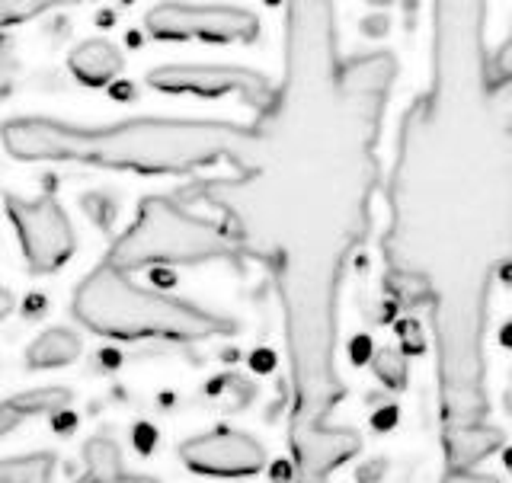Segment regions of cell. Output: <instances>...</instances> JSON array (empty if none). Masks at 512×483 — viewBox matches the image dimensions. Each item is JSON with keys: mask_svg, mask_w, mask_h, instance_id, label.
<instances>
[{"mask_svg": "<svg viewBox=\"0 0 512 483\" xmlns=\"http://www.w3.org/2000/svg\"><path fill=\"white\" fill-rule=\"evenodd\" d=\"M0 138L16 160H61L135 173H192L218 160L244 164L260 151V132L253 128L196 119H128L84 128L23 116L0 128Z\"/></svg>", "mask_w": 512, "mask_h": 483, "instance_id": "6da1fadb", "label": "cell"}, {"mask_svg": "<svg viewBox=\"0 0 512 483\" xmlns=\"http://www.w3.org/2000/svg\"><path fill=\"white\" fill-rule=\"evenodd\" d=\"M74 317L87 330L112 340H173L199 343L234 333V320L196 308L154 288H141L128 272L100 263L74 292Z\"/></svg>", "mask_w": 512, "mask_h": 483, "instance_id": "7a4b0ae2", "label": "cell"}, {"mask_svg": "<svg viewBox=\"0 0 512 483\" xmlns=\"http://www.w3.org/2000/svg\"><path fill=\"white\" fill-rule=\"evenodd\" d=\"M234 253L237 247L218 224L189 215L186 208L164 196H144L132 228L112 244L103 263L119 272H135L148 266H196L234 260Z\"/></svg>", "mask_w": 512, "mask_h": 483, "instance_id": "3957f363", "label": "cell"}, {"mask_svg": "<svg viewBox=\"0 0 512 483\" xmlns=\"http://www.w3.org/2000/svg\"><path fill=\"white\" fill-rule=\"evenodd\" d=\"M144 29L160 42H253L260 36V20L244 7L228 4H157L144 13Z\"/></svg>", "mask_w": 512, "mask_h": 483, "instance_id": "277c9868", "label": "cell"}, {"mask_svg": "<svg viewBox=\"0 0 512 483\" xmlns=\"http://www.w3.org/2000/svg\"><path fill=\"white\" fill-rule=\"evenodd\" d=\"M4 205L32 272H58L71 260L77 250V234L71 228V218L52 196L23 199L4 192Z\"/></svg>", "mask_w": 512, "mask_h": 483, "instance_id": "5b68a950", "label": "cell"}, {"mask_svg": "<svg viewBox=\"0 0 512 483\" xmlns=\"http://www.w3.org/2000/svg\"><path fill=\"white\" fill-rule=\"evenodd\" d=\"M148 87L157 93H192L205 100L237 93L253 109H269L276 87L260 71L237 64H160L148 71Z\"/></svg>", "mask_w": 512, "mask_h": 483, "instance_id": "8992f818", "label": "cell"}, {"mask_svg": "<svg viewBox=\"0 0 512 483\" xmlns=\"http://www.w3.org/2000/svg\"><path fill=\"white\" fill-rule=\"evenodd\" d=\"M180 458L189 471L208 477H253L263 471L266 448L247 432L218 429L192 436L180 445Z\"/></svg>", "mask_w": 512, "mask_h": 483, "instance_id": "52a82bcc", "label": "cell"}, {"mask_svg": "<svg viewBox=\"0 0 512 483\" xmlns=\"http://www.w3.org/2000/svg\"><path fill=\"white\" fill-rule=\"evenodd\" d=\"M68 68L71 74L87 87H109L116 84V77L125 68L122 52L106 39H87L80 42L74 52L68 55Z\"/></svg>", "mask_w": 512, "mask_h": 483, "instance_id": "ba28073f", "label": "cell"}, {"mask_svg": "<svg viewBox=\"0 0 512 483\" xmlns=\"http://www.w3.org/2000/svg\"><path fill=\"white\" fill-rule=\"evenodd\" d=\"M500 445H503V432L496 426L477 423V420L448 426V436H445L448 464L458 468V471H471L477 461H484L487 455H493Z\"/></svg>", "mask_w": 512, "mask_h": 483, "instance_id": "9c48e42d", "label": "cell"}, {"mask_svg": "<svg viewBox=\"0 0 512 483\" xmlns=\"http://www.w3.org/2000/svg\"><path fill=\"white\" fill-rule=\"evenodd\" d=\"M84 458H87V474L80 477L77 483H157L154 477H144V474H128L122 468V452L119 445L106 439V436H96L84 445Z\"/></svg>", "mask_w": 512, "mask_h": 483, "instance_id": "30bf717a", "label": "cell"}, {"mask_svg": "<svg viewBox=\"0 0 512 483\" xmlns=\"http://www.w3.org/2000/svg\"><path fill=\"white\" fill-rule=\"evenodd\" d=\"M77 356H80V336L64 327H55V330L39 333L36 340L29 343L26 365L36 368V372H45V368L71 365V362H77Z\"/></svg>", "mask_w": 512, "mask_h": 483, "instance_id": "8fae6325", "label": "cell"}, {"mask_svg": "<svg viewBox=\"0 0 512 483\" xmlns=\"http://www.w3.org/2000/svg\"><path fill=\"white\" fill-rule=\"evenodd\" d=\"M55 471L52 455H23L0 461V483H48Z\"/></svg>", "mask_w": 512, "mask_h": 483, "instance_id": "7c38bea8", "label": "cell"}, {"mask_svg": "<svg viewBox=\"0 0 512 483\" xmlns=\"http://www.w3.org/2000/svg\"><path fill=\"white\" fill-rule=\"evenodd\" d=\"M71 4H90V0H0V26L26 23L39 13L71 7Z\"/></svg>", "mask_w": 512, "mask_h": 483, "instance_id": "4fadbf2b", "label": "cell"}, {"mask_svg": "<svg viewBox=\"0 0 512 483\" xmlns=\"http://www.w3.org/2000/svg\"><path fill=\"white\" fill-rule=\"evenodd\" d=\"M10 404L20 410L23 416L32 413H58L71 404V391L68 388H39V391H26V394H16Z\"/></svg>", "mask_w": 512, "mask_h": 483, "instance_id": "5bb4252c", "label": "cell"}, {"mask_svg": "<svg viewBox=\"0 0 512 483\" xmlns=\"http://www.w3.org/2000/svg\"><path fill=\"white\" fill-rule=\"evenodd\" d=\"M372 368H375V375L388 384V388H404V381H407V356L400 349L394 346H381L375 349V356H372Z\"/></svg>", "mask_w": 512, "mask_h": 483, "instance_id": "9a60e30c", "label": "cell"}, {"mask_svg": "<svg viewBox=\"0 0 512 483\" xmlns=\"http://www.w3.org/2000/svg\"><path fill=\"white\" fill-rule=\"evenodd\" d=\"M442 483H500L493 474H477L474 468L471 471H458V468H448Z\"/></svg>", "mask_w": 512, "mask_h": 483, "instance_id": "2e32d148", "label": "cell"}, {"mask_svg": "<svg viewBox=\"0 0 512 483\" xmlns=\"http://www.w3.org/2000/svg\"><path fill=\"white\" fill-rule=\"evenodd\" d=\"M20 420H23V413L16 410L10 400H4L0 404V436H7V432H13L16 426H20Z\"/></svg>", "mask_w": 512, "mask_h": 483, "instance_id": "e0dca14e", "label": "cell"}, {"mask_svg": "<svg viewBox=\"0 0 512 483\" xmlns=\"http://www.w3.org/2000/svg\"><path fill=\"white\" fill-rule=\"evenodd\" d=\"M362 32H365V36L378 39V36H384V32H388V20H384V16H372V20H365Z\"/></svg>", "mask_w": 512, "mask_h": 483, "instance_id": "ac0fdd59", "label": "cell"}, {"mask_svg": "<svg viewBox=\"0 0 512 483\" xmlns=\"http://www.w3.org/2000/svg\"><path fill=\"white\" fill-rule=\"evenodd\" d=\"M13 292L10 288H0V320H7L10 317V311H13Z\"/></svg>", "mask_w": 512, "mask_h": 483, "instance_id": "d6986e66", "label": "cell"}, {"mask_svg": "<svg viewBox=\"0 0 512 483\" xmlns=\"http://www.w3.org/2000/svg\"><path fill=\"white\" fill-rule=\"evenodd\" d=\"M112 96H116V100H132L135 87L132 84H112Z\"/></svg>", "mask_w": 512, "mask_h": 483, "instance_id": "ffe728a7", "label": "cell"}, {"mask_svg": "<svg viewBox=\"0 0 512 483\" xmlns=\"http://www.w3.org/2000/svg\"><path fill=\"white\" fill-rule=\"evenodd\" d=\"M368 4H375V7H388V4H394V0H368Z\"/></svg>", "mask_w": 512, "mask_h": 483, "instance_id": "44dd1931", "label": "cell"}, {"mask_svg": "<svg viewBox=\"0 0 512 483\" xmlns=\"http://www.w3.org/2000/svg\"><path fill=\"white\" fill-rule=\"evenodd\" d=\"M266 4H269V7H276V4H282V0H266Z\"/></svg>", "mask_w": 512, "mask_h": 483, "instance_id": "7402d4cb", "label": "cell"}]
</instances>
